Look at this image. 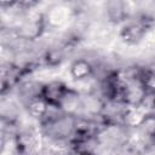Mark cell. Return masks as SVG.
<instances>
[{
    "label": "cell",
    "instance_id": "10",
    "mask_svg": "<svg viewBox=\"0 0 155 155\" xmlns=\"http://www.w3.org/2000/svg\"><path fill=\"white\" fill-rule=\"evenodd\" d=\"M24 105V109L27 111V114L34 119V120H38L39 122H41L50 113V109H52L41 97L40 94L39 96H35L33 98H30L29 101H27L25 103H23Z\"/></svg>",
    "mask_w": 155,
    "mask_h": 155
},
{
    "label": "cell",
    "instance_id": "3",
    "mask_svg": "<svg viewBox=\"0 0 155 155\" xmlns=\"http://www.w3.org/2000/svg\"><path fill=\"white\" fill-rule=\"evenodd\" d=\"M151 29L153 28L148 25L143 19L136 17L121 25L119 30V39L124 45L138 46L145 40L147 35Z\"/></svg>",
    "mask_w": 155,
    "mask_h": 155
},
{
    "label": "cell",
    "instance_id": "6",
    "mask_svg": "<svg viewBox=\"0 0 155 155\" xmlns=\"http://www.w3.org/2000/svg\"><path fill=\"white\" fill-rule=\"evenodd\" d=\"M74 16H75L74 8H70L69 6H65L62 4H54L50 6L48 10L45 12L47 27H51V28L63 27Z\"/></svg>",
    "mask_w": 155,
    "mask_h": 155
},
{
    "label": "cell",
    "instance_id": "13",
    "mask_svg": "<svg viewBox=\"0 0 155 155\" xmlns=\"http://www.w3.org/2000/svg\"><path fill=\"white\" fill-rule=\"evenodd\" d=\"M140 107L148 115H155V92H147Z\"/></svg>",
    "mask_w": 155,
    "mask_h": 155
},
{
    "label": "cell",
    "instance_id": "14",
    "mask_svg": "<svg viewBox=\"0 0 155 155\" xmlns=\"http://www.w3.org/2000/svg\"><path fill=\"white\" fill-rule=\"evenodd\" d=\"M52 155H69L68 153H53Z\"/></svg>",
    "mask_w": 155,
    "mask_h": 155
},
{
    "label": "cell",
    "instance_id": "7",
    "mask_svg": "<svg viewBox=\"0 0 155 155\" xmlns=\"http://www.w3.org/2000/svg\"><path fill=\"white\" fill-rule=\"evenodd\" d=\"M148 116L142 107H124L120 114V122L127 130L138 128Z\"/></svg>",
    "mask_w": 155,
    "mask_h": 155
},
{
    "label": "cell",
    "instance_id": "2",
    "mask_svg": "<svg viewBox=\"0 0 155 155\" xmlns=\"http://www.w3.org/2000/svg\"><path fill=\"white\" fill-rule=\"evenodd\" d=\"M46 28L47 23L45 18V12L33 10L22 16V21L17 27H15V30L22 40L30 42L40 39L46 31Z\"/></svg>",
    "mask_w": 155,
    "mask_h": 155
},
{
    "label": "cell",
    "instance_id": "12",
    "mask_svg": "<svg viewBox=\"0 0 155 155\" xmlns=\"http://www.w3.org/2000/svg\"><path fill=\"white\" fill-rule=\"evenodd\" d=\"M139 81L147 92H155V68L143 67L140 70Z\"/></svg>",
    "mask_w": 155,
    "mask_h": 155
},
{
    "label": "cell",
    "instance_id": "9",
    "mask_svg": "<svg viewBox=\"0 0 155 155\" xmlns=\"http://www.w3.org/2000/svg\"><path fill=\"white\" fill-rule=\"evenodd\" d=\"M58 110L64 114L79 117L81 114V93L78 90L69 87Z\"/></svg>",
    "mask_w": 155,
    "mask_h": 155
},
{
    "label": "cell",
    "instance_id": "4",
    "mask_svg": "<svg viewBox=\"0 0 155 155\" xmlns=\"http://www.w3.org/2000/svg\"><path fill=\"white\" fill-rule=\"evenodd\" d=\"M69 86L62 80H50L41 84L40 97L53 109H59V105L68 91Z\"/></svg>",
    "mask_w": 155,
    "mask_h": 155
},
{
    "label": "cell",
    "instance_id": "11",
    "mask_svg": "<svg viewBox=\"0 0 155 155\" xmlns=\"http://www.w3.org/2000/svg\"><path fill=\"white\" fill-rule=\"evenodd\" d=\"M67 57V50L61 44L59 46H52L47 48L41 56V63L47 68H56L62 64Z\"/></svg>",
    "mask_w": 155,
    "mask_h": 155
},
{
    "label": "cell",
    "instance_id": "1",
    "mask_svg": "<svg viewBox=\"0 0 155 155\" xmlns=\"http://www.w3.org/2000/svg\"><path fill=\"white\" fill-rule=\"evenodd\" d=\"M78 117L64 114L59 110L57 113H48V115L40 122V132L45 139L52 143H69L71 139Z\"/></svg>",
    "mask_w": 155,
    "mask_h": 155
},
{
    "label": "cell",
    "instance_id": "8",
    "mask_svg": "<svg viewBox=\"0 0 155 155\" xmlns=\"http://www.w3.org/2000/svg\"><path fill=\"white\" fill-rule=\"evenodd\" d=\"M69 74L74 81H86L94 75V67L86 58H76L69 65Z\"/></svg>",
    "mask_w": 155,
    "mask_h": 155
},
{
    "label": "cell",
    "instance_id": "5",
    "mask_svg": "<svg viewBox=\"0 0 155 155\" xmlns=\"http://www.w3.org/2000/svg\"><path fill=\"white\" fill-rule=\"evenodd\" d=\"M147 94L145 88L139 80L124 79V86L120 94V104L124 107H140Z\"/></svg>",
    "mask_w": 155,
    "mask_h": 155
}]
</instances>
